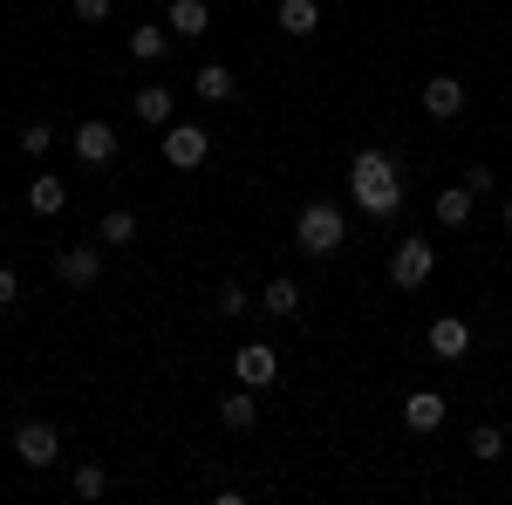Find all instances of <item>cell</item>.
Returning a JSON list of instances; mask_svg holds the SVG:
<instances>
[{"instance_id": "1", "label": "cell", "mask_w": 512, "mask_h": 505, "mask_svg": "<svg viewBox=\"0 0 512 505\" xmlns=\"http://www.w3.org/2000/svg\"><path fill=\"white\" fill-rule=\"evenodd\" d=\"M349 192L369 219H396V212H403V171H396V157L390 151H355Z\"/></svg>"}, {"instance_id": "2", "label": "cell", "mask_w": 512, "mask_h": 505, "mask_svg": "<svg viewBox=\"0 0 512 505\" xmlns=\"http://www.w3.org/2000/svg\"><path fill=\"white\" fill-rule=\"evenodd\" d=\"M294 239H301V253L328 260V253H335V246L349 239V219H342V205H328V198L301 205V219H294Z\"/></svg>"}, {"instance_id": "3", "label": "cell", "mask_w": 512, "mask_h": 505, "mask_svg": "<svg viewBox=\"0 0 512 505\" xmlns=\"http://www.w3.org/2000/svg\"><path fill=\"white\" fill-rule=\"evenodd\" d=\"M431 267H437V253H431V239H396V253H390V280L410 294V287H424L431 280Z\"/></svg>"}, {"instance_id": "4", "label": "cell", "mask_w": 512, "mask_h": 505, "mask_svg": "<svg viewBox=\"0 0 512 505\" xmlns=\"http://www.w3.org/2000/svg\"><path fill=\"white\" fill-rule=\"evenodd\" d=\"M205 157H212V130H198V123H164V164L198 171Z\"/></svg>"}, {"instance_id": "5", "label": "cell", "mask_w": 512, "mask_h": 505, "mask_svg": "<svg viewBox=\"0 0 512 505\" xmlns=\"http://www.w3.org/2000/svg\"><path fill=\"white\" fill-rule=\"evenodd\" d=\"M14 458H21V465H35V471H48L55 465V458H62V430L55 424H14Z\"/></svg>"}, {"instance_id": "6", "label": "cell", "mask_w": 512, "mask_h": 505, "mask_svg": "<svg viewBox=\"0 0 512 505\" xmlns=\"http://www.w3.org/2000/svg\"><path fill=\"white\" fill-rule=\"evenodd\" d=\"M233 376H239L246 389H267V383L280 376V355L267 349V342H246V349L233 355Z\"/></svg>"}, {"instance_id": "7", "label": "cell", "mask_w": 512, "mask_h": 505, "mask_svg": "<svg viewBox=\"0 0 512 505\" xmlns=\"http://www.w3.org/2000/svg\"><path fill=\"white\" fill-rule=\"evenodd\" d=\"M431 355L437 362H465V355H472V328H465L458 314H437L431 321Z\"/></svg>"}, {"instance_id": "8", "label": "cell", "mask_w": 512, "mask_h": 505, "mask_svg": "<svg viewBox=\"0 0 512 505\" xmlns=\"http://www.w3.org/2000/svg\"><path fill=\"white\" fill-rule=\"evenodd\" d=\"M55 273H62L69 287H96V280H103V253H96V246H62V253H55Z\"/></svg>"}, {"instance_id": "9", "label": "cell", "mask_w": 512, "mask_h": 505, "mask_svg": "<svg viewBox=\"0 0 512 505\" xmlns=\"http://www.w3.org/2000/svg\"><path fill=\"white\" fill-rule=\"evenodd\" d=\"M164 28L178 41H198L212 28V0H171V7H164Z\"/></svg>"}, {"instance_id": "10", "label": "cell", "mask_w": 512, "mask_h": 505, "mask_svg": "<svg viewBox=\"0 0 512 505\" xmlns=\"http://www.w3.org/2000/svg\"><path fill=\"white\" fill-rule=\"evenodd\" d=\"M274 28L287 41H308L321 28V0H280V7H274Z\"/></svg>"}, {"instance_id": "11", "label": "cell", "mask_w": 512, "mask_h": 505, "mask_svg": "<svg viewBox=\"0 0 512 505\" xmlns=\"http://www.w3.org/2000/svg\"><path fill=\"white\" fill-rule=\"evenodd\" d=\"M76 157L89 171H103V164L117 157V130H110V123H76Z\"/></svg>"}, {"instance_id": "12", "label": "cell", "mask_w": 512, "mask_h": 505, "mask_svg": "<svg viewBox=\"0 0 512 505\" xmlns=\"http://www.w3.org/2000/svg\"><path fill=\"white\" fill-rule=\"evenodd\" d=\"M472 212H478V192H472V185H444V192H437V226L465 233V226H472Z\"/></svg>"}, {"instance_id": "13", "label": "cell", "mask_w": 512, "mask_h": 505, "mask_svg": "<svg viewBox=\"0 0 512 505\" xmlns=\"http://www.w3.org/2000/svg\"><path fill=\"white\" fill-rule=\"evenodd\" d=\"M403 424L417 430V437H431V430L444 424V396H437V389H410V396H403Z\"/></svg>"}, {"instance_id": "14", "label": "cell", "mask_w": 512, "mask_h": 505, "mask_svg": "<svg viewBox=\"0 0 512 505\" xmlns=\"http://www.w3.org/2000/svg\"><path fill=\"white\" fill-rule=\"evenodd\" d=\"M424 110H431L437 123H451L458 110H465V82H458V76H431V82H424Z\"/></svg>"}, {"instance_id": "15", "label": "cell", "mask_w": 512, "mask_h": 505, "mask_svg": "<svg viewBox=\"0 0 512 505\" xmlns=\"http://www.w3.org/2000/svg\"><path fill=\"white\" fill-rule=\"evenodd\" d=\"M130 117L151 123V130H164V123H171V89H164V82H144V89L130 96Z\"/></svg>"}, {"instance_id": "16", "label": "cell", "mask_w": 512, "mask_h": 505, "mask_svg": "<svg viewBox=\"0 0 512 505\" xmlns=\"http://www.w3.org/2000/svg\"><path fill=\"white\" fill-rule=\"evenodd\" d=\"M219 424L233 430V437H246V430L260 424V403H253V389H246V383H239L233 396H226V403H219Z\"/></svg>"}, {"instance_id": "17", "label": "cell", "mask_w": 512, "mask_h": 505, "mask_svg": "<svg viewBox=\"0 0 512 505\" xmlns=\"http://www.w3.org/2000/svg\"><path fill=\"white\" fill-rule=\"evenodd\" d=\"M62 205H69V185H62L55 171H41L35 185H28V212H41V219H55Z\"/></svg>"}, {"instance_id": "18", "label": "cell", "mask_w": 512, "mask_h": 505, "mask_svg": "<svg viewBox=\"0 0 512 505\" xmlns=\"http://www.w3.org/2000/svg\"><path fill=\"white\" fill-rule=\"evenodd\" d=\"M192 89L205 96V103H233V96H239V76H233V69H219V62H205V69L192 76Z\"/></svg>"}, {"instance_id": "19", "label": "cell", "mask_w": 512, "mask_h": 505, "mask_svg": "<svg viewBox=\"0 0 512 505\" xmlns=\"http://www.w3.org/2000/svg\"><path fill=\"white\" fill-rule=\"evenodd\" d=\"M301 301H308V294H301L294 280H267V287H260V308L280 314V321H294V314H301Z\"/></svg>"}, {"instance_id": "20", "label": "cell", "mask_w": 512, "mask_h": 505, "mask_svg": "<svg viewBox=\"0 0 512 505\" xmlns=\"http://www.w3.org/2000/svg\"><path fill=\"white\" fill-rule=\"evenodd\" d=\"M164 48H171V28H158V21L130 28V55H137V62H164Z\"/></svg>"}, {"instance_id": "21", "label": "cell", "mask_w": 512, "mask_h": 505, "mask_svg": "<svg viewBox=\"0 0 512 505\" xmlns=\"http://www.w3.org/2000/svg\"><path fill=\"white\" fill-rule=\"evenodd\" d=\"M96 239H103V246H130V239H137V212H103V226H96Z\"/></svg>"}, {"instance_id": "22", "label": "cell", "mask_w": 512, "mask_h": 505, "mask_svg": "<svg viewBox=\"0 0 512 505\" xmlns=\"http://www.w3.org/2000/svg\"><path fill=\"white\" fill-rule=\"evenodd\" d=\"M472 458H506V430H499V424H478L472 430Z\"/></svg>"}, {"instance_id": "23", "label": "cell", "mask_w": 512, "mask_h": 505, "mask_svg": "<svg viewBox=\"0 0 512 505\" xmlns=\"http://www.w3.org/2000/svg\"><path fill=\"white\" fill-rule=\"evenodd\" d=\"M110 492V471L103 465H76V499H103Z\"/></svg>"}, {"instance_id": "24", "label": "cell", "mask_w": 512, "mask_h": 505, "mask_svg": "<svg viewBox=\"0 0 512 505\" xmlns=\"http://www.w3.org/2000/svg\"><path fill=\"white\" fill-rule=\"evenodd\" d=\"M212 308L226 314V321H239V314L253 308V294H246V287H239V280H233V287H219V301H212Z\"/></svg>"}, {"instance_id": "25", "label": "cell", "mask_w": 512, "mask_h": 505, "mask_svg": "<svg viewBox=\"0 0 512 505\" xmlns=\"http://www.w3.org/2000/svg\"><path fill=\"white\" fill-rule=\"evenodd\" d=\"M48 144H55V123H28V130H21V151L28 157H41Z\"/></svg>"}, {"instance_id": "26", "label": "cell", "mask_w": 512, "mask_h": 505, "mask_svg": "<svg viewBox=\"0 0 512 505\" xmlns=\"http://www.w3.org/2000/svg\"><path fill=\"white\" fill-rule=\"evenodd\" d=\"M76 21H82V28H96V21H110V0H76Z\"/></svg>"}, {"instance_id": "27", "label": "cell", "mask_w": 512, "mask_h": 505, "mask_svg": "<svg viewBox=\"0 0 512 505\" xmlns=\"http://www.w3.org/2000/svg\"><path fill=\"white\" fill-rule=\"evenodd\" d=\"M14 301H21V273L0 267V308H14Z\"/></svg>"}, {"instance_id": "28", "label": "cell", "mask_w": 512, "mask_h": 505, "mask_svg": "<svg viewBox=\"0 0 512 505\" xmlns=\"http://www.w3.org/2000/svg\"><path fill=\"white\" fill-rule=\"evenodd\" d=\"M465 185H472V192L485 198V192H492V185H499V178H492V164H472V171H465Z\"/></svg>"}, {"instance_id": "29", "label": "cell", "mask_w": 512, "mask_h": 505, "mask_svg": "<svg viewBox=\"0 0 512 505\" xmlns=\"http://www.w3.org/2000/svg\"><path fill=\"white\" fill-rule=\"evenodd\" d=\"M506 233H512V192H506Z\"/></svg>"}]
</instances>
